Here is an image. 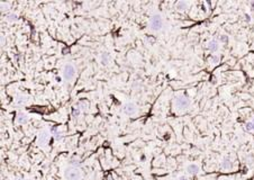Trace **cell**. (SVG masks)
Listing matches in <instances>:
<instances>
[{
    "mask_svg": "<svg viewBox=\"0 0 254 180\" xmlns=\"http://www.w3.org/2000/svg\"><path fill=\"white\" fill-rule=\"evenodd\" d=\"M150 28L153 32H159L163 27V18L160 15H153L150 18Z\"/></svg>",
    "mask_w": 254,
    "mask_h": 180,
    "instance_id": "6da1fadb",
    "label": "cell"
},
{
    "mask_svg": "<svg viewBox=\"0 0 254 180\" xmlns=\"http://www.w3.org/2000/svg\"><path fill=\"white\" fill-rule=\"evenodd\" d=\"M75 68H74V65L71 63H68L64 65V68H63V77H64V79L65 80H68V81H71L73 80V78L75 77Z\"/></svg>",
    "mask_w": 254,
    "mask_h": 180,
    "instance_id": "7a4b0ae2",
    "label": "cell"
},
{
    "mask_svg": "<svg viewBox=\"0 0 254 180\" xmlns=\"http://www.w3.org/2000/svg\"><path fill=\"white\" fill-rule=\"evenodd\" d=\"M190 106V99L186 96H180L174 99V107L177 109H186Z\"/></svg>",
    "mask_w": 254,
    "mask_h": 180,
    "instance_id": "3957f363",
    "label": "cell"
},
{
    "mask_svg": "<svg viewBox=\"0 0 254 180\" xmlns=\"http://www.w3.org/2000/svg\"><path fill=\"white\" fill-rule=\"evenodd\" d=\"M65 179L66 180H80L81 178V172L80 170L75 167H72V168H69V169L65 170Z\"/></svg>",
    "mask_w": 254,
    "mask_h": 180,
    "instance_id": "277c9868",
    "label": "cell"
},
{
    "mask_svg": "<svg viewBox=\"0 0 254 180\" xmlns=\"http://www.w3.org/2000/svg\"><path fill=\"white\" fill-rule=\"evenodd\" d=\"M49 138H50L49 132H47V131H42L41 133L38 134V138H37V144L45 145V144L49 142Z\"/></svg>",
    "mask_w": 254,
    "mask_h": 180,
    "instance_id": "5b68a950",
    "label": "cell"
},
{
    "mask_svg": "<svg viewBox=\"0 0 254 180\" xmlns=\"http://www.w3.org/2000/svg\"><path fill=\"white\" fill-rule=\"evenodd\" d=\"M232 167H233L232 158L228 157V155L224 157L223 160H222V163H220V168L224 170H228V169H232Z\"/></svg>",
    "mask_w": 254,
    "mask_h": 180,
    "instance_id": "8992f818",
    "label": "cell"
},
{
    "mask_svg": "<svg viewBox=\"0 0 254 180\" xmlns=\"http://www.w3.org/2000/svg\"><path fill=\"white\" fill-rule=\"evenodd\" d=\"M137 108H136V105L134 103H127L125 106H124V113L126 115H134L136 113Z\"/></svg>",
    "mask_w": 254,
    "mask_h": 180,
    "instance_id": "52a82bcc",
    "label": "cell"
},
{
    "mask_svg": "<svg viewBox=\"0 0 254 180\" xmlns=\"http://www.w3.org/2000/svg\"><path fill=\"white\" fill-rule=\"evenodd\" d=\"M186 170H187V172H188L189 175H193V176H194V175H197V173L200 171V168H199V166L196 164V163H190V164L187 166Z\"/></svg>",
    "mask_w": 254,
    "mask_h": 180,
    "instance_id": "ba28073f",
    "label": "cell"
},
{
    "mask_svg": "<svg viewBox=\"0 0 254 180\" xmlns=\"http://www.w3.org/2000/svg\"><path fill=\"white\" fill-rule=\"evenodd\" d=\"M207 49H208L210 52H216V51L219 49V44L217 42V40H215V38L210 40L209 42L207 43Z\"/></svg>",
    "mask_w": 254,
    "mask_h": 180,
    "instance_id": "9c48e42d",
    "label": "cell"
},
{
    "mask_svg": "<svg viewBox=\"0 0 254 180\" xmlns=\"http://www.w3.org/2000/svg\"><path fill=\"white\" fill-rule=\"evenodd\" d=\"M175 8H177V10L178 11H186L187 10V8H188V2H186V1H178L177 3H175Z\"/></svg>",
    "mask_w": 254,
    "mask_h": 180,
    "instance_id": "30bf717a",
    "label": "cell"
},
{
    "mask_svg": "<svg viewBox=\"0 0 254 180\" xmlns=\"http://www.w3.org/2000/svg\"><path fill=\"white\" fill-rule=\"evenodd\" d=\"M17 122L19 124H26V123H28V116L25 113H19L17 115Z\"/></svg>",
    "mask_w": 254,
    "mask_h": 180,
    "instance_id": "8fae6325",
    "label": "cell"
},
{
    "mask_svg": "<svg viewBox=\"0 0 254 180\" xmlns=\"http://www.w3.org/2000/svg\"><path fill=\"white\" fill-rule=\"evenodd\" d=\"M100 61H101L102 65H107V64L109 63V61H110V55H109V53L103 52V53L101 54V56H100Z\"/></svg>",
    "mask_w": 254,
    "mask_h": 180,
    "instance_id": "7c38bea8",
    "label": "cell"
},
{
    "mask_svg": "<svg viewBox=\"0 0 254 180\" xmlns=\"http://www.w3.org/2000/svg\"><path fill=\"white\" fill-rule=\"evenodd\" d=\"M6 18H7V21H11V23H14V21H18V16H17V15H16L15 12H10V14H7Z\"/></svg>",
    "mask_w": 254,
    "mask_h": 180,
    "instance_id": "4fadbf2b",
    "label": "cell"
},
{
    "mask_svg": "<svg viewBox=\"0 0 254 180\" xmlns=\"http://www.w3.org/2000/svg\"><path fill=\"white\" fill-rule=\"evenodd\" d=\"M209 63L213 64V65L219 63V56H218V55H215V54L210 55V57H209Z\"/></svg>",
    "mask_w": 254,
    "mask_h": 180,
    "instance_id": "5bb4252c",
    "label": "cell"
},
{
    "mask_svg": "<svg viewBox=\"0 0 254 180\" xmlns=\"http://www.w3.org/2000/svg\"><path fill=\"white\" fill-rule=\"evenodd\" d=\"M245 128H246V131H249V132L254 131V120L246 122V123H245Z\"/></svg>",
    "mask_w": 254,
    "mask_h": 180,
    "instance_id": "9a60e30c",
    "label": "cell"
},
{
    "mask_svg": "<svg viewBox=\"0 0 254 180\" xmlns=\"http://www.w3.org/2000/svg\"><path fill=\"white\" fill-rule=\"evenodd\" d=\"M80 113H81V110H80V108H72V116L74 117V118H77V117H79V115H80Z\"/></svg>",
    "mask_w": 254,
    "mask_h": 180,
    "instance_id": "2e32d148",
    "label": "cell"
},
{
    "mask_svg": "<svg viewBox=\"0 0 254 180\" xmlns=\"http://www.w3.org/2000/svg\"><path fill=\"white\" fill-rule=\"evenodd\" d=\"M219 41L222 43H227V41H228V37H227V35H220L219 36Z\"/></svg>",
    "mask_w": 254,
    "mask_h": 180,
    "instance_id": "e0dca14e",
    "label": "cell"
},
{
    "mask_svg": "<svg viewBox=\"0 0 254 180\" xmlns=\"http://www.w3.org/2000/svg\"><path fill=\"white\" fill-rule=\"evenodd\" d=\"M54 138H55L56 141L61 140V138H62V134H60V133H55V134H54Z\"/></svg>",
    "mask_w": 254,
    "mask_h": 180,
    "instance_id": "ac0fdd59",
    "label": "cell"
},
{
    "mask_svg": "<svg viewBox=\"0 0 254 180\" xmlns=\"http://www.w3.org/2000/svg\"><path fill=\"white\" fill-rule=\"evenodd\" d=\"M179 180H189V178L186 176H181V177H179Z\"/></svg>",
    "mask_w": 254,
    "mask_h": 180,
    "instance_id": "d6986e66",
    "label": "cell"
},
{
    "mask_svg": "<svg viewBox=\"0 0 254 180\" xmlns=\"http://www.w3.org/2000/svg\"><path fill=\"white\" fill-rule=\"evenodd\" d=\"M250 5H251V8H252L251 10L254 11V1H251V2H250Z\"/></svg>",
    "mask_w": 254,
    "mask_h": 180,
    "instance_id": "ffe728a7",
    "label": "cell"
},
{
    "mask_svg": "<svg viewBox=\"0 0 254 180\" xmlns=\"http://www.w3.org/2000/svg\"><path fill=\"white\" fill-rule=\"evenodd\" d=\"M245 17H246V21H251V16H249V15H245Z\"/></svg>",
    "mask_w": 254,
    "mask_h": 180,
    "instance_id": "44dd1931",
    "label": "cell"
}]
</instances>
